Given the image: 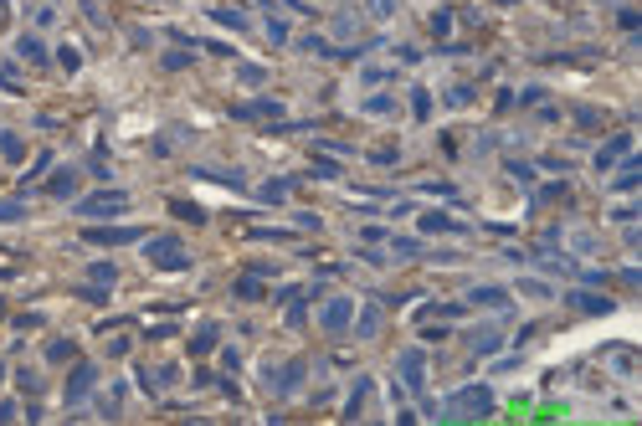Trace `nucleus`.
I'll list each match as a JSON object with an SVG mask.
<instances>
[{"label": "nucleus", "mask_w": 642, "mask_h": 426, "mask_svg": "<svg viewBox=\"0 0 642 426\" xmlns=\"http://www.w3.org/2000/svg\"><path fill=\"white\" fill-rule=\"evenodd\" d=\"M504 170H509V175H514V180H519V185H534V164H524V160H509V164H504Z\"/></svg>", "instance_id": "bb28decb"}, {"label": "nucleus", "mask_w": 642, "mask_h": 426, "mask_svg": "<svg viewBox=\"0 0 642 426\" xmlns=\"http://www.w3.org/2000/svg\"><path fill=\"white\" fill-rule=\"evenodd\" d=\"M607 359L617 365L622 380H637V350H607Z\"/></svg>", "instance_id": "ddd939ff"}, {"label": "nucleus", "mask_w": 642, "mask_h": 426, "mask_svg": "<svg viewBox=\"0 0 642 426\" xmlns=\"http://www.w3.org/2000/svg\"><path fill=\"white\" fill-rule=\"evenodd\" d=\"M129 205L124 190H103V196H88V201H77V216H88V221H108V216H119Z\"/></svg>", "instance_id": "7ed1b4c3"}, {"label": "nucleus", "mask_w": 642, "mask_h": 426, "mask_svg": "<svg viewBox=\"0 0 642 426\" xmlns=\"http://www.w3.org/2000/svg\"><path fill=\"white\" fill-rule=\"evenodd\" d=\"M575 123H586V128H591V123H601V113H596V108H575Z\"/></svg>", "instance_id": "a19ab883"}, {"label": "nucleus", "mask_w": 642, "mask_h": 426, "mask_svg": "<svg viewBox=\"0 0 642 426\" xmlns=\"http://www.w3.org/2000/svg\"><path fill=\"white\" fill-rule=\"evenodd\" d=\"M396 370H401L406 391H427V359H422V350H401L396 355Z\"/></svg>", "instance_id": "423d86ee"}, {"label": "nucleus", "mask_w": 642, "mask_h": 426, "mask_svg": "<svg viewBox=\"0 0 642 426\" xmlns=\"http://www.w3.org/2000/svg\"><path fill=\"white\" fill-rule=\"evenodd\" d=\"M237 77H242V83H262L268 72H262V67H237Z\"/></svg>", "instance_id": "c03bdc74"}, {"label": "nucleus", "mask_w": 642, "mask_h": 426, "mask_svg": "<svg viewBox=\"0 0 642 426\" xmlns=\"http://www.w3.org/2000/svg\"><path fill=\"white\" fill-rule=\"evenodd\" d=\"M93 385H98V370H93V365H72V375H67V401H83Z\"/></svg>", "instance_id": "6e6552de"}, {"label": "nucleus", "mask_w": 642, "mask_h": 426, "mask_svg": "<svg viewBox=\"0 0 642 426\" xmlns=\"http://www.w3.org/2000/svg\"><path fill=\"white\" fill-rule=\"evenodd\" d=\"M88 247H129V241H144L139 226H88L83 231Z\"/></svg>", "instance_id": "20e7f679"}, {"label": "nucleus", "mask_w": 642, "mask_h": 426, "mask_svg": "<svg viewBox=\"0 0 642 426\" xmlns=\"http://www.w3.org/2000/svg\"><path fill=\"white\" fill-rule=\"evenodd\" d=\"M447 103H452V108H463V103H473V87H468V83H452Z\"/></svg>", "instance_id": "2f4dec72"}, {"label": "nucleus", "mask_w": 642, "mask_h": 426, "mask_svg": "<svg viewBox=\"0 0 642 426\" xmlns=\"http://www.w3.org/2000/svg\"><path fill=\"white\" fill-rule=\"evenodd\" d=\"M637 180H642V160L632 149H627V160H622V175H611V190H637Z\"/></svg>", "instance_id": "1a4fd4ad"}, {"label": "nucleus", "mask_w": 642, "mask_h": 426, "mask_svg": "<svg viewBox=\"0 0 642 426\" xmlns=\"http://www.w3.org/2000/svg\"><path fill=\"white\" fill-rule=\"evenodd\" d=\"M349 324H355L360 339H375V334H381V308H365V314H360V318H349Z\"/></svg>", "instance_id": "dca6fc26"}, {"label": "nucleus", "mask_w": 642, "mask_h": 426, "mask_svg": "<svg viewBox=\"0 0 642 426\" xmlns=\"http://www.w3.org/2000/svg\"><path fill=\"white\" fill-rule=\"evenodd\" d=\"M637 211H642L637 201H622V205H611V221H637Z\"/></svg>", "instance_id": "7c9ffc66"}, {"label": "nucleus", "mask_w": 642, "mask_h": 426, "mask_svg": "<svg viewBox=\"0 0 642 426\" xmlns=\"http://www.w3.org/2000/svg\"><path fill=\"white\" fill-rule=\"evenodd\" d=\"M370 16H381V21H390V16H396V0H370Z\"/></svg>", "instance_id": "f704fd0d"}, {"label": "nucleus", "mask_w": 642, "mask_h": 426, "mask_svg": "<svg viewBox=\"0 0 642 426\" xmlns=\"http://www.w3.org/2000/svg\"><path fill=\"white\" fill-rule=\"evenodd\" d=\"M386 77H396V72H386V67H365V72H360V83H386Z\"/></svg>", "instance_id": "58836bf2"}, {"label": "nucleus", "mask_w": 642, "mask_h": 426, "mask_svg": "<svg viewBox=\"0 0 642 426\" xmlns=\"http://www.w3.org/2000/svg\"><path fill=\"white\" fill-rule=\"evenodd\" d=\"M237 298H242V303H257V298H268V288H262V273H247V278H237Z\"/></svg>", "instance_id": "f8f14e48"}, {"label": "nucleus", "mask_w": 642, "mask_h": 426, "mask_svg": "<svg viewBox=\"0 0 642 426\" xmlns=\"http://www.w3.org/2000/svg\"><path fill=\"white\" fill-rule=\"evenodd\" d=\"M411 113H416V119H427V113H431V98H427V87H411Z\"/></svg>", "instance_id": "c756f323"}, {"label": "nucleus", "mask_w": 642, "mask_h": 426, "mask_svg": "<svg viewBox=\"0 0 642 426\" xmlns=\"http://www.w3.org/2000/svg\"><path fill=\"white\" fill-rule=\"evenodd\" d=\"M144 257H149L160 273H186L190 267V252L180 247V237H149V252Z\"/></svg>", "instance_id": "f03ea898"}, {"label": "nucleus", "mask_w": 642, "mask_h": 426, "mask_svg": "<svg viewBox=\"0 0 642 426\" xmlns=\"http://www.w3.org/2000/svg\"><path fill=\"white\" fill-rule=\"evenodd\" d=\"M468 303H483V308H509V293L504 288H473Z\"/></svg>", "instance_id": "2eb2a0df"}, {"label": "nucleus", "mask_w": 642, "mask_h": 426, "mask_svg": "<svg viewBox=\"0 0 642 426\" xmlns=\"http://www.w3.org/2000/svg\"><path fill=\"white\" fill-rule=\"evenodd\" d=\"M88 278H93L98 288H113V282H119V267H113V262H93V267H88Z\"/></svg>", "instance_id": "412c9836"}, {"label": "nucleus", "mask_w": 642, "mask_h": 426, "mask_svg": "<svg viewBox=\"0 0 642 426\" xmlns=\"http://www.w3.org/2000/svg\"><path fill=\"white\" fill-rule=\"evenodd\" d=\"M0 154H6L10 164H21V154H26V144H21V134H10V128H0Z\"/></svg>", "instance_id": "6ab92c4d"}, {"label": "nucleus", "mask_w": 642, "mask_h": 426, "mask_svg": "<svg viewBox=\"0 0 642 426\" xmlns=\"http://www.w3.org/2000/svg\"><path fill=\"white\" fill-rule=\"evenodd\" d=\"M170 211H175L180 221H190V226H201V221H206V211H201V205H195V201H175V205H170Z\"/></svg>", "instance_id": "4be33fe9"}, {"label": "nucleus", "mask_w": 642, "mask_h": 426, "mask_svg": "<svg viewBox=\"0 0 642 426\" xmlns=\"http://www.w3.org/2000/svg\"><path fill=\"white\" fill-rule=\"evenodd\" d=\"M47 359H51V365H62V359H72V344H67V339H51V344H47Z\"/></svg>", "instance_id": "c85d7f7f"}, {"label": "nucleus", "mask_w": 642, "mask_h": 426, "mask_svg": "<svg viewBox=\"0 0 642 426\" xmlns=\"http://www.w3.org/2000/svg\"><path fill=\"white\" fill-rule=\"evenodd\" d=\"M617 21L627 26V31H637V21H642V16H637V10H632V6H627V10H617Z\"/></svg>", "instance_id": "79ce46f5"}, {"label": "nucleus", "mask_w": 642, "mask_h": 426, "mask_svg": "<svg viewBox=\"0 0 642 426\" xmlns=\"http://www.w3.org/2000/svg\"><path fill=\"white\" fill-rule=\"evenodd\" d=\"M16 221H26V201L10 196V201H0V226H16Z\"/></svg>", "instance_id": "a211bd4d"}, {"label": "nucleus", "mask_w": 642, "mask_h": 426, "mask_svg": "<svg viewBox=\"0 0 642 426\" xmlns=\"http://www.w3.org/2000/svg\"><path fill=\"white\" fill-rule=\"evenodd\" d=\"M627 149H632V128H622V134L611 139V144H601V149H596V160H591V170H596V175H607L611 164H617L622 154H627Z\"/></svg>", "instance_id": "0eeeda50"}, {"label": "nucleus", "mask_w": 642, "mask_h": 426, "mask_svg": "<svg viewBox=\"0 0 642 426\" xmlns=\"http://www.w3.org/2000/svg\"><path fill=\"white\" fill-rule=\"evenodd\" d=\"M499 344H504V334L493 329V324H483V329H473V350H478V355H493V350H499Z\"/></svg>", "instance_id": "4468645a"}, {"label": "nucleus", "mask_w": 642, "mask_h": 426, "mask_svg": "<svg viewBox=\"0 0 642 426\" xmlns=\"http://www.w3.org/2000/svg\"><path fill=\"white\" fill-rule=\"evenodd\" d=\"M365 113H375V119H386V113H396V98H386V93L365 98Z\"/></svg>", "instance_id": "b1692460"}, {"label": "nucleus", "mask_w": 642, "mask_h": 426, "mask_svg": "<svg viewBox=\"0 0 642 426\" xmlns=\"http://www.w3.org/2000/svg\"><path fill=\"white\" fill-rule=\"evenodd\" d=\"M447 334H452V329H442V324H427V329H422V344H442Z\"/></svg>", "instance_id": "72a5a7b5"}, {"label": "nucleus", "mask_w": 642, "mask_h": 426, "mask_svg": "<svg viewBox=\"0 0 642 426\" xmlns=\"http://www.w3.org/2000/svg\"><path fill=\"white\" fill-rule=\"evenodd\" d=\"M519 293L524 298H560V293L550 288V282H540V278H519Z\"/></svg>", "instance_id": "aec40b11"}, {"label": "nucleus", "mask_w": 642, "mask_h": 426, "mask_svg": "<svg viewBox=\"0 0 642 426\" xmlns=\"http://www.w3.org/2000/svg\"><path fill=\"white\" fill-rule=\"evenodd\" d=\"M431 31H437V36L452 31V16H447V10H437V16H431Z\"/></svg>", "instance_id": "e433bc0d"}, {"label": "nucleus", "mask_w": 642, "mask_h": 426, "mask_svg": "<svg viewBox=\"0 0 642 426\" xmlns=\"http://www.w3.org/2000/svg\"><path fill=\"white\" fill-rule=\"evenodd\" d=\"M422 231H457V221H452V216H442V211H427L422 216Z\"/></svg>", "instance_id": "5701e85b"}, {"label": "nucleus", "mask_w": 642, "mask_h": 426, "mask_svg": "<svg viewBox=\"0 0 642 426\" xmlns=\"http://www.w3.org/2000/svg\"><path fill=\"white\" fill-rule=\"evenodd\" d=\"M313 175H319V180H339V164L334 160H313Z\"/></svg>", "instance_id": "473e14b6"}, {"label": "nucleus", "mask_w": 642, "mask_h": 426, "mask_svg": "<svg viewBox=\"0 0 642 426\" xmlns=\"http://www.w3.org/2000/svg\"><path fill=\"white\" fill-rule=\"evenodd\" d=\"M566 196H570L566 185H545V190H540V196H534V201H566Z\"/></svg>", "instance_id": "4c0bfd02"}, {"label": "nucleus", "mask_w": 642, "mask_h": 426, "mask_svg": "<svg viewBox=\"0 0 642 426\" xmlns=\"http://www.w3.org/2000/svg\"><path fill=\"white\" fill-rule=\"evenodd\" d=\"M560 298H566V303H575L581 314H611V308H617L611 298H591V293H560Z\"/></svg>", "instance_id": "9d476101"}, {"label": "nucleus", "mask_w": 642, "mask_h": 426, "mask_svg": "<svg viewBox=\"0 0 642 426\" xmlns=\"http://www.w3.org/2000/svg\"><path fill=\"white\" fill-rule=\"evenodd\" d=\"M483 416H493V391H483V385H463V391L442 406L437 421H483Z\"/></svg>", "instance_id": "f257e3e1"}, {"label": "nucleus", "mask_w": 642, "mask_h": 426, "mask_svg": "<svg viewBox=\"0 0 642 426\" xmlns=\"http://www.w3.org/2000/svg\"><path fill=\"white\" fill-rule=\"evenodd\" d=\"M349 318H355V298H349V293H339V298H329L319 308V329H329V334H345Z\"/></svg>", "instance_id": "39448f33"}, {"label": "nucleus", "mask_w": 642, "mask_h": 426, "mask_svg": "<svg viewBox=\"0 0 642 426\" xmlns=\"http://www.w3.org/2000/svg\"><path fill=\"white\" fill-rule=\"evenodd\" d=\"M190 350H195V355H206V350H216V324H206L201 334H195V339H190Z\"/></svg>", "instance_id": "a878e982"}, {"label": "nucleus", "mask_w": 642, "mask_h": 426, "mask_svg": "<svg viewBox=\"0 0 642 426\" xmlns=\"http://www.w3.org/2000/svg\"><path fill=\"white\" fill-rule=\"evenodd\" d=\"M47 196H57V201H72V196H77V175H72V170H62V175L47 185Z\"/></svg>", "instance_id": "f3484780"}, {"label": "nucleus", "mask_w": 642, "mask_h": 426, "mask_svg": "<svg viewBox=\"0 0 642 426\" xmlns=\"http://www.w3.org/2000/svg\"><path fill=\"white\" fill-rule=\"evenodd\" d=\"M57 62H62V67H67V72H77V67H83V57H77L72 46H62V51H57Z\"/></svg>", "instance_id": "c9c22d12"}, {"label": "nucleus", "mask_w": 642, "mask_h": 426, "mask_svg": "<svg viewBox=\"0 0 642 426\" xmlns=\"http://www.w3.org/2000/svg\"><path fill=\"white\" fill-rule=\"evenodd\" d=\"M0 87H6V93H21V72L10 67V62H0Z\"/></svg>", "instance_id": "cd10ccee"}, {"label": "nucleus", "mask_w": 642, "mask_h": 426, "mask_svg": "<svg viewBox=\"0 0 642 426\" xmlns=\"http://www.w3.org/2000/svg\"><path fill=\"white\" fill-rule=\"evenodd\" d=\"M540 98H545V87H540V83H529V87L519 93V103H540Z\"/></svg>", "instance_id": "37998d69"}, {"label": "nucleus", "mask_w": 642, "mask_h": 426, "mask_svg": "<svg viewBox=\"0 0 642 426\" xmlns=\"http://www.w3.org/2000/svg\"><path fill=\"white\" fill-rule=\"evenodd\" d=\"M47 164H51V154H36V164H31V170H26V180H36V175L47 170ZM26 180H21V185H26Z\"/></svg>", "instance_id": "ea45409f"}, {"label": "nucleus", "mask_w": 642, "mask_h": 426, "mask_svg": "<svg viewBox=\"0 0 642 426\" xmlns=\"http://www.w3.org/2000/svg\"><path fill=\"white\" fill-rule=\"evenodd\" d=\"M211 21L216 26H231V31H247V16H242V10H211Z\"/></svg>", "instance_id": "393cba45"}, {"label": "nucleus", "mask_w": 642, "mask_h": 426, "mask_svg": "<svg viewBox=\"0 0 642 426\" xmlns=\"http://www.w3.org/2000/svg\"><path fill=\"white\" fill-rule=\"evenodd\" d=\"M16 57H21V62H47V46H42V36H31V31H26V36H16Z\"/></svg>", "instance_id": "9b49d317"}]
</instances>
